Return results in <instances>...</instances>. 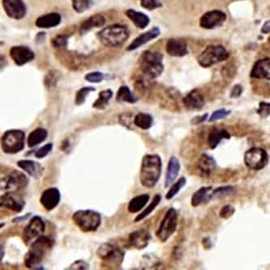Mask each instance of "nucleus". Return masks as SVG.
Here are the masks:
<instances>
[{"label": "nucleus", "mask_w": 270, "mask_h": 270, "mask_svg": "<svg viewBox=\"0 0 270 270\" xmlns=\"http://www.w3.org/2000/svg\"><path fill=\"white\" fill-rule=\"evenodd\" d=\"M162 161L159 155L146 154L143 157L140 170V182L145 188H152L159 181Z\"/></svg>", "instance_id": "nucleus-1"}, {"label": "nucleus", "mask_w": 270, "mask_h": 270, "mask_svg": "<svg viewBox=\"0 0 270 270\" xmlns=\"http://www.w3.org/2000/svg\"><path fill=\"white\" fill-rule=\"evenodd\" d=\"M55 245V240L46 235L39 237L34 240L24 256V266L28 269L38 270L46 255Z\"/></svg>", "instance_id": "nucleus-2"}, {"label": "nucleus", "mask_w": 270, "mask_h": 270, "mask_svg": "<svg viewBox=\"0 0 270 270\" xmlns=\"http://www.w3.org/2000/svg\"><path fill=\"white\" fill-rule=\"evenodd\" d=\"M130 32L123 24L108 25L97 33V38L102 45L107 47H120L129 39Z\"/></svg>", "instance_id": "nucleus-3"}, {"label": "nucleus", "mask_w": 270, "mask_h": 270, "mask_svg": "<svg viewBox=\"0 0 270 270\" xmlns=\"http://www.w3.org/2000/svg\"><path fill=\"white\" fill-rule=\"evenodd\" d=\"M139 63L144 76L150 80L159 77L164 71L163 55L158 51L143 52L139 58Z\"/></svg>", "instance_id": "nucleus-4"}, {"label": "nucleus", "mask_w": 270, "mask_h": 270, "mask_svg": "<svg viewBox=\"0 0 270 270\" xmlns=\"http://www.w3.org/2000/svg\"><path fill=\"white\" fill-rule=\"evenodd\" d=\"M96 256L106 268L119 269L124 260L125 252L116 244L105 243L99 247Z\"/></svg>", "instance_id": "nucleus-5"}, {"label": "nucleus", "mask_w": 270, "mask_h": 270, "mask_svg": "<svg viewBox=\"0 0 270 270\" xmlns=\"http://www.w3.org/2000/svg\"><path fill=\"white\" fill-rule=\"evenodd\" d=\"M72 218L83 232L96 231L101 224V214L92 210H77L73 213Z\"/></svg>", "instance_id": "nucleus-6"}, {"label": "nucleus", "mask_w": 270, "mask_h": 270, "mask_svg": "<svg viewBox=\"0 0 270 270\" xmlns=\"http://www.w3.org/2000/svg\"><path fill=\"white\" fill-rule=\"evenodd\" d=\"M25 133L19 129H12L3 133L1 139L2 152L7 154H17L24 149Z\"/></svg>", "instance_id": "nucleus-7"}, {"label": "nucleus", "mask_w": 270, "mask_h": 270, "mask_svg": "<svg viewBox=\"0 0 270 270\" xmlns=\"http://www.w3.org/2000/svg\"><path fill=\"white\" fill-rule=\"evenodd\" d=\"M228 58L229 53L222 45H210L198 57V63L202 68H210Z\"/></svg>", "instance_id": "nucleus-8"}, {"label": "nucleus", "mask_w": 270, "mask_h": 270, "mask_svg": "<svg viewBox=\"0 0 270 270\" xmlns=\"http://www.w3.org/2000/svg\"><path fill=\"white\" fill-rule=\"evenodd\" d=\"M178 212L174 208H170L156 231V237L162 243H166L174 234L178 226Z\"/></svg>", "instance_id": "nucleus-9"}, {"label": "nucleus", "mask_w": 270, "mask_h": 270, "mask_svg": "<svg viewBox=\"0 0 270 270\" xmlns=\"http://www.w3.org/2000/svg\"><path fill=\"white\" fill-rule=\"evenodd\" d=\"M244 163L249 169L261 171L269 163L268 153L261 148L254 147L244 154Z\"/></svg>", "instance_id": "nucleus-10"}, {"label": "nucleus", "mask_w": 270, "mask_h": 270, "mask_svg": "<svg viewBox=\"0 0 270 270\" xmlns=\"http://www.w3.org/2000/svg\"><path fill=\"white\" fill-rule=\"evenodd\" d=\"M46 229V224L44 220L40 216H34L23 231L22 239L25 245L31 244L39 237L43 235Z\"/></svg>", "instance_id": "nucleus-11"}, {"label": "nucleus", "mask_w": 270, "mask_h": 270, "mask_svg": "<svg viewBox=\"0 0 270 270\" xmlns=\"http://www.w3.org/2000/svg\"><path fill=\"white\" fill-rule=\"evenodd\" d=\"M29 185V179L23 172H19L17 170L12 171L7 176L4 177L1 180V188L4 191H18L22 190L27 188Z\"/></svg>", "instance_id": "nucleus-12"}, {"label": "nucleus", "mask_w": 270, "mask_h": 270, "mask_svg": "<svg viewBox=\"0 0 270 270\" xmlns=\"http://www.w3.org/2000/svg\"><path fill=\"white\" fill-rule=\"evenodd\" d=\"M2 7L7 17L13 19H23L27 14V6L24 0H2Z\"/></svg>", "instance_id": "nucleus-13"}, {"label": "nucleus", "mask_w": 270, "mask_h": 270, "mask_svg": "<svg viewBox=\"0 0 270 270\" xmlns=\"http://www.w3.org/2000/svg\"><path fill=\"white\" fill-rule=\"evenodd\" d=\"M1 207L12 210L13 212H20L24 210L25 201L14 191H8L0 197Z\"/></svg>", "instance_id": "nucleus-14"}, {"label": "nucleus", "mask_w": 270, "mask_h": 270, "mask_svg": "<svg viewBox=\"0 0 270 270\" xmlns=\"http://www.w3.org/2000/svg\"><path fill=\"white\" fill-rule=\"evenodd\" d=\"M10 57L15 64L19 67L34 60L35 54L31 48L26 46H14L10 49Z\"/></svg>", "instance_id": "nucleus-15"}, {"label": "nucleus", "mask_w": 270, "mask_h": 270, "mask_svg": "<svg viewBox=\"0 0 270 270\" xmlns=\"http://www.w3.org/2000/svg\"><path fill=\"white\" fill-rule=\"evenodd\" d=\"M227 19V15L220 10H212L205 12L200 19V25L205 29H213L222 26Z\"/></svg>", "instance_id": "nucleus-16"}, {"label": "nucleus", "mask_w": 270, "mask_h": 270, "mask_svg": "<svg viewBox=\"0 0 270 270\" xmlns=\"http://www.w3.org/2000/svg\"><path fill=\"white\" fill-rule=\"evenodd\" d=\"M150 239L151 235L149 231L142 228L129 234L127 241V246L137 250H142L149 245Z\"/></svg>", "instance_id": "nucleus-17"}, {"label": "nucleus", "mask_w": 270, "mask_h": 270, "mask_svg": "<svg viewBox=\"0 0 270 270\" xmlns=\"http://www.w3.org/2000/svg\"><path fill=\"white\" fill-rule=\"evenodd\" d=\"M61 200L60 191L57 188H49L41 193L40 204L46 211L55 210Z\"/></svg>", "instance_id": "nucleus-18"}, {"label": "nucleus", "mask_w": 270, "mask_h": 270, "mask_svg": "<svg viewBox=\"0 0 270 270\" xmlns=\"http://www.w3.org/2000/svg\"><path fill=\"white\" fill-rule=\"evenodd\" d=\"M161 34V30L157 26L153 27L152 29L145 32L143 34H140L139 36L136 37L127 47V51H133L140 48L141 46L145 44L150 42L154 39H157V37Z\"/></svg>", "instance_id": "nucleus-19"}, {"label": "nucleus", "mask_w": 270, "mask_h": 270, "mask_svg": "<svg viewBox=\"0 0 270 270\" xmlns=\"http://www.w3.org/2000/svg\"><path fill=\"white\" fill-rule=\"evenodd\" d=\"M186 108L190 111H198L205 106V97L199 90H192L183 99Z\"/></svg>", "instance_id": "nucleus-20"}, {"label": "nucleus", "mask_w": 270, "mask_h": 270, "mask_svg": "<svg viewBox=\"0 0 270 270\" xmlns=\"http://www.w3.org/2000/svg\"><path fill=\"white\" fill-rule=\"evenodd\" d=\"M250 77L253 79L270 80V58H261L256 61L252 67Z\"/></svg>", "instance_id": "nucleus-21"}, {"label": "nucleus", "mask_w": 270, "mask_h": 270, "mask_svg": "<svg viewBox=\"0 0 270 270\" xmlns=\"http://www.w3.org/2000/svg\"><path fill=\"white\" fill-rule=\"evenodd\" d=\"M216 168V161L212 156L207 154H203L198 160L197 171L201 177H210Z\"/></svg>", "instance_id": "nucleus-22"}, {"label": "nucleus", "mask_w": 270, "mask_h": 270, "mask_svg": "<svg viewBox=\"0 0 270 270\" xmlns=\"http://www.w3.org/2000/svg\"><path fill=\"white\" fill-rule=\"evenodd\" d=\"M105 24H106V18L102 15L97 13L84 19L80 23L78 31L80 35H85L92 29L102 27Z\"/></svg>", "instance_id": "nucleus-23"}, {"label": "nucleus", "mask_w": 270, "mask_h": 270, "mask_svg": "<svg viewBox=\"0 0 270 270\" xmlns=\"http://www.w3.org/2000/svg\"><path fill=\"white\" fill-rule=\"evenodd\" d=\"M166 51L172 57H183L188 54V45L181 39H170L167 41Z\"/></svg>", "instance_id": "nucleus-24"}, {"label": "nucleus", "mask_w": 270, "mask_h": 270, "mask_svg": "<svg viewBox=\"0 0 270 270\" xmlns=\"http://www.w3.org/2000/svg\"><path fill=\"white\" fill-rule=\"evenodd\" d=\"M17 167L34 179L41 178L43 174V167L39 162L33 160H19L17 163Z\"/></svg>", "instance_id": "nucleus-25"}, {"label": "nucleus", "mask_w": 270, "mask_h": 270, "mask_svg": "<svg viewBox=\"0 0 270 270\" xmlns=\"http://www.w3.org/2000/svg\"><path fill=\"white\" fill-rule=\"evenodd\" d=\"M61 20L62 17L58 12H51L38 17L35 20V25L39 29H52L58 26Z\"/></svg>", "instance_id": "nucleus-26"}, {"label": "nucleus", "mask_w": 270, "mask_h": 270, "mask_svg": "<svg viewBox=\"0 0 270 270\" xmlns=\"http://www.w3.org/2000/svg\"><path fill=\"white\" fill-rule=\"evenodd\" d=\"M180 171V162L176 157H171L167 164V174L165 179V188H169L176 180Z\"/></svg>", "instance_id": "nucleus-27"}, {"label": "nucleus", "mask_w": 270, "mask_h": 270, "mask_svg": "<svg viewBox=\"0 0 270 270\" xmlns=\"http://www.w3.org/2000/svg\"><path fill=\"white\" fill-rule=\"evenodd\" d=\"M125 15L138 29H145L150 24V17L144 12H138L134 9H128L125 12Z\"/></svg>", "instance_id": "nucleus-28"}, {"label": "nucleus", "mask_w": 270, "mask_h": 270, "mask_svg": "<svg viewBox=\"0 0 270 270\" xmlns=\"http://www.w3.org/2000/svg\"><path fill=\"white\" fill-rule=\"evenodd\" d=\"M231 139V134L225 129L215 128L210 131L208 135V144L211 150H215L222 140Z\"/></svg>", "instance_id": "nucleus-29"}, {"label": "nucleus", "mask_w": 270, "mask_h": 270, "mask_svg": "<svg viewBox=\"0 0 270 270\" xmlns=\"http://www.w3.org/2000/svg\"><path fill=\"white\" fill-rule=\"evenodd\" d=\"M212 188L211 187H202L193 193L191 204L193 207H197L203 203L208 202L212 200Z\"/></svg>", "instance_id": "nucleus-30"}, {"label": "nucleus", "mask_w": 270, "mask_h": 270, "mask_svg": "<svg viewBox=\"0 0 270 270\" xmlns=\"http://www.w3.org/2000/svg\"><path fill=\"white\" fill-rule=\"evenodd\" d=\"M48 136V132L45 128H38L32 131L27 138V144L29 148H34L44 142Z\"/></svg>", "instance_id": "nucleus-31"}, {"label": "nucleus", "mask_w": 270, "mask_h": 270, "mask_svg": "<svg viewBox=\"0 0 270 270\" xmlns=\"http://www.w3.org/2000/svg\"><path fill=\"white\" fill-rule=\"evenodd\" d=\"M150 199L149 194H142L136 195L129 201L128 205V212L131 213H136L142 210L146 206Z\"/></svg>", "instance_id": "nucleus-32"}, {"label": "nucleus", "mask_w": 270, "mask_h": 270, "mask_svg": "<svg viewBox=\"0 0 270 270\" xmlns=\"http://www.w3.org/2000/svg\"><path fill=\"white\" fill-rule=\"evenodd\" d=\"M138 100V96H135L127 85H122L117 92L116 101L118 102L134 104L137 102Z\"/></svg>", "instance_id": "nucleus-33"}, {"label": "nucleus", "mask_w": 270, "mask_h": 270, "mask_svg": "<svg viewBox=\"0 0 270 270\" xmlns=\"http://www.w3.org/2000/svg\"><path fill=\"white\" fill-rule=\"evenodd\" d=\"M134 125L142 130H148L152 128L154 124V118L150 114L140 112L136 114L133 118Z\"/></svg>", "instance_id": "nucleus-34"}, {"label": "nucleus", "mask_w": 270, "mask_h": 270, "mask_svg": "<svg viewBox=\"0 0 270 270\" xmlns=\"http://www.w3.org/2000/svg\"><path fill=\"white\" fill-rule=\"evenodd\" d=\"M114 93L111 89L102 90L98 94V97L93 104V108L101 111L108 106L109 102L113 97Z\"/></svg>", "instance_id": "nucleus-35"}, {"label": "nucleus", "mask_w": 270, "mask_h": 270, "mask_svg": "<svg viewBox=\"0 0 270 270\" xmlns=\"http://www.w3.org/2000/svg\"><path fill=\"white\" fill-rule=\"evenodd\" d=\"M161 200H162V195H160V194H156L154 195V197L153 198V200L150 205H148L147 207L145 208V210H143L140 214L136 216L135 220H134V222H140L142 220L146 218L149 215L151 214L154 211L155 209L158 206L160 202H161Z\"/></svg>", "instance_id": "nucleus-36"}, {"label": "nucleus", "mask_w": 270, "mask_h": 270, "mask_svg": "<svg viewBox=\"0 0 270 270\" xmlns=\"http://www.w3.org/2000/svg\"><path fill=\"white\" fill-rule=\"evenodd\" d=\"M94 4V0H72L73 8L79 14L87 12Z\"/></svg>", "instance_id": "nucleus-37"}, {"label": "nucleus", "mask_w": 270, "mask_h": 270, "mask_svg": "<svg viewBox=\"0 0 270 270\" xmlns=\"http://www.w3.org/2000/svg\"><path fill=\"white\" fill-rule=\"evenodd\" d=\"M186 183H187L186 178L181 177L179 180L173 183L171 186L169 191L167 192V195H166L167 200H172V199H173L179 193V191L185 186Z\"/></svg>", "instance_id": "nucleus-38"}, {"label": "nucleus", "mask_w": 270, "mask_h": 270, "mask_svg": "<svg viewBox=\"0 0 270 270\" xmlns=\"http://www.w3.org/2000/svg\"><path fill=\"white\" fill-rule=\"evenodd\" d=\"M95 90H96V89L94 87H91V86L81 88V89L78 90L77 93L76 94L75 103L77 106L83 105L86 101L87 96H89L92 92H94Z\"/></svg>", "instance_id": "nucleus-39"}, {"label": "nucleus", "mask_w": 270, "mask_h": 270, "mask_svg": "<svg viewBox=\"0 0 270 270\" xmlns=\"http://www.w3.org/2000/svg\"><path fill=\"white\" fill-rule=\"evenodd\" d=\"M234 188L232 186H225V187H220L216 188L212 192V199H220V198L225 197L227 195H231L234 192Z\"/></svg>", "instance_id": "nucleus-40"}, {"label": "nucleus", "mask_w": 270, "mask_h": 270, "mask_svg": "<svg viewBox=\"0 0 270 270\" xmlns=\"http://www.w3.org/2000/svg\"><path fill=\"white\" fill-rule=\"evenodd\" d=\"M69 37L65 34H59L51 40V44L55 48H64L68 44Z\"/></svg>", "instance_id": "nucleus-41"}, {"label": "nucleus", "mask_w": 270, "mask_h": 270, "mask_svg": "<svg viewBox=\"0 0 270 270\" xmlns=\"http://www.w3.org/2000/svg\"><path fill=\"white\" fill-rule=\"evenodd\" d=\"M140 2L141 7L149 11H154L162 7L161 0H140Z\"/></svg>", "instance_id": "nucleus-42"}, {"label": "nucleus", "mask_w": 270, "mask_h": 270, "mask_svg": "<svg viewBox=\"0 0 270 270\" xmlns=\"http://www.w3.org/2000/svg\"><path fill=\"white\" fill-rule=\"evenodd\" d=\"M231 113V111H228L227 109H219L215 111L211 115L209 118V122H215V121L227 118V116H229L230 114Z\"/></svg>", "instance_id": "nucleus-43"}, {"label": "nucleus", "mask_w": 270, "mask_h": 270, "mask_svg": "<svg viewBox=\"0 0 270 270\" xmlns=\"http://www.w3.org/2000/svg\"><path fill=\"white\" fill-rule=\"evenodd\" d=\"M53 150V144L52 143H48L46 145H43L42 147L39 148V150H37L34 156L38 159H41L46 157L47 155Z\"/></svg>", "instance_id": "nucleus-44"}, {"label": "nucleus", "mask_w": 270, "mask_h": 270, "mask_svg": "<svg viewBox=\"0 0 270 270\" xmlns=\"http://www.w3.org/2000/svg\"><path fill=\"white\" fill-rule=\"evenodd\" d=\"M104 78H105V75L101 72H92L86 74L85 77L86 81L93 84L101 82L104 80Z\"/></svg>", "instance_id": "nucleus-45"}, {"label": "nucleus", "mask_w": 270, "mask_h": 270, "mask_svg": "<svg viewBox=\"0 0 270 270\" xmlns=\"http://www.w3.org/2000/svg\"><path fill=\"white\" fill-rule=\"evenodd\" d=\"M58 77L57 76V73H55L53 71H51L47 73V75L45 77L44 80V84L46 85V87L51 89V88L55 87L57 85L58 82Z\"/></svg>", "instance_id": "nucleus-46"}, {"label": "nucleus", "mask_w": 270, "mask_h": 270, "mask_svg": "<svg viewBox=\"0 0 270 270\" xmlns=\"http://www.w3.org/2000/svg\"><path fill=\"white\" fill-rule=\"evenodd\" d=\"M256 113L261 118H266L270 116V103L266 101H261L259 104V107L256 110Z\"/></svg>", "instance_id": "nucleus-47"}, {"label": "nucleus", "mask_w": 270, "mask_h": 270, "mask_svg": "<svg viewBox=\"0 0 270 270\" xmlns=\"http://www.w3.org/2000/svg\"><path fill=\"white\" fill-rule=\"evenodd\" d=\"M234 212H235V210H234L233 206L230 205H225L220 211V217L223 218V219H228L234 215Z\"/></svg>", "instance_id": "nucleus-48"}, {"label": "nucleus", "mask_w": 270, "mask_h": 270, "mask_svg": "<svg viewBox=\"0 0 270 270\" xmlns=\"http://www.w3.org/2000/svg\"><path fill=\"white\" fill-rule=\"evenodd\" d=\"M90 269V265L86 261L83 260H77L75 262H73L67 270H85Z\"/></svg>", "instance_id": "nucleus-49"}, {"label": "nucleus", "mask_w": 270, "mask_h": 270, "mask_svg": "<svg viewBox=\"0 0 270 270\" xmlns=\"http://www.w3.org/2000/svg\"><path fill=\"white\" fill-rule=\"evenodd\" d=\"M243 91H244V89H243L241 85H234V87L232 88L231 91V97H232V98H238V97L241 96Z\"/></svg>", "instance_id": "nucleus-50"}, {"label": "nucleus", "mask_w": 270, "mask_h": 270, "mask_svg": "<svg viewBox=\"0 0 270 270\" xmlns=\"http://www.w3.org/2000/svg\"><path fill=\"white\" fill-rule=\"evenodd\" d=\"M208 116H209V115H208L207 113L205 114V115H202V116H196V117L193 118V120L191 121V122H192V123L194 124V125H198V124L204 123V122L207 119Z\"/></svg>", "instance_id": "nucleus-51"}, {"label": "nucleus", "mask_w": 270, "mask_h": 270, "mask_svg": "<svg viewBox=\"0 0 270 270\" xmlns=\"http://www.w3.org/2000/svg\"><path fill=\"white\" fill-rule=\"evenodd\" d=\"M30 215H31V213H26V214L20 216V217H15L14 219L12 220V222L19 223V222H24L30 217Z\"/></svg>", "instance_id": "nucleus-52"}, {"label": "nucleus", "mask_w": 270, "mask_h": 270, "mask_svg": "<svg viewBox=\"0 0 270 270\" xmlns=\"http://www.w3.org/2000/svg\"><path fill=\"white\" fill-rule=\"evenodd\" d=\"M46 39V33L45 32H40L39 34H37L36 41L37 43H42L45 41Z\"/></svg>", "instance_id": "nucleus-53"}, {"label": "nucleus", "mask_w": 270, "mask_h": 270, "mask_svg": "<svg viewBox=\"0 0 270 270\" xmlns=\"http://www.w3.org/2000/svg\"><path fill=\"white\" fill-rule=\"evenodd\" d=\"M261 33L265 34L270 33V20H266L264 23L263 26L261 28Z\"/></svg>", "instance_id": "nucleus-54"}]
</instances>
